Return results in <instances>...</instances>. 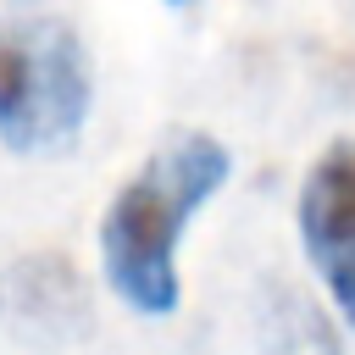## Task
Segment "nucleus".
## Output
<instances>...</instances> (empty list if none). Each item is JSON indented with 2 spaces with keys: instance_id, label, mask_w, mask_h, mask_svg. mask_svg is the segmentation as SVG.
<instances>
[{
  "instance_id": "nucleus-1",
  "label": "nucleus",
  "mask_w": 355,
  "mask_h": 355,
  "mask_svg": "<svg viewBox=\"0 0 355 355\" xmlns=\"http://www.w3.org/2000/svg\"><path fill=\"white\" fill-rule=\"evenodd\" d=\"M222 178L227 150L211 133H178L116 189L100 222V266L122 305L144 316H166L178 305V239Z\"/></svg>"
},
{
  "instance_id": "nucleus-2",
  "label": "nucleus",
  "mask_w": 355,
  "mask_h": 355,
  "mask_svg": "<svg viewBox=\"0 0 355 355\" xmlns=\"http://www.w3.org/2000/svg\"><path fill=\"white\" fill-rule=\"evenodd\" d=\"M89 55L55 17L0 22V139L22 155L72 144L89 116Z\"/></svg>"
},
{
  "instance_id": "nucleus-3",
  "label": "nucleus",
  "mask_w": 355,
  "mask_h": 355,
  "mask_svg": "<svg viewBox=\"0 0 355 355\" xmlns=\"http://www.w3.org/2000/svg\"><path fill=\"white\" fill-rule=\"evenodd\" d=\"M300 239L333 305L355 322V144H333L300 189Z\"/></svg>"
},
{
  "instance_id": "nucleus-4",
  "label": "nucleus",
  "mask_w": 355,
  "mask_h": 355,
  "mask_svg": "<svg viewBox=\"0 0 355 355\" xmlns=\"http://www.w3.org/2000/svg\"><path fill=\"white\" fill-rule=\"evenodd\" d=\"M6 300H11L17 322H39L44 333L78 322V311H83L78 277H72V266L61 255H28V261H17L11 277H6Z\"/></svg>"
},
{
  "instance_id": "nucleus-5",
  "label": "nucleus",
  "mask_w": 355,
  "mask_h": 355,
  "mask_svg": "<svg viewBox=\"0 0 355 355\" xmlns=\"http://www.w3.org/2000/svg\"><path fill=\"white\" fill-rule=\"evenodd\" d=\"M172 6H183V0H172Z\"/></svg>"
}]
</instances>
